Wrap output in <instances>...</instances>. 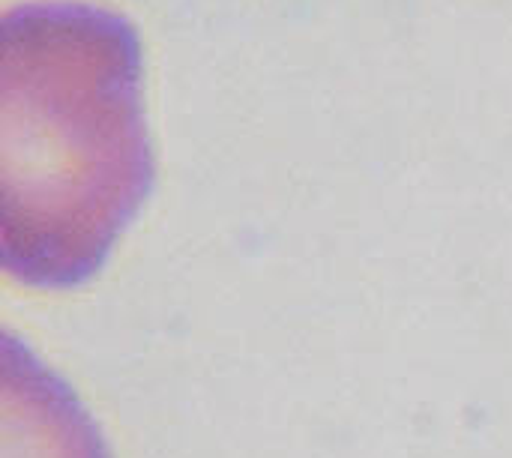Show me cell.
I'll return each mask as SVG.
<instances>
[{
  "mask_svg": "<svg viewBox=\"0 0 512 458\" xmlns=\"http://www.w3.org/2000/svg\"><path fill=\"white\" fill-rule=\"evenodd\" d=\"M0 363V458H111L78 393L12 330H3Z\"/></svg>",
  "mask_w": 512,
  "mask_h": 458,
  "instance_id": "obj_2",
  "label": "cell"
},
{
  "mask_svg": "<svg viewBox=\"0 0 512 458\" xmlns=\"http://www.w3.org/2000/svg\"><path fill=\"white\" fill-rule=\"evenodd\" d=\"M138 27L90 0L0 18V261L36 291L87 285L156 183Z\"/></svg>",
  "mask_w": 512,
  "mask_h": 458,
  "instance_id": "obj_1",
  "label": "cell"
}]
</instances>
